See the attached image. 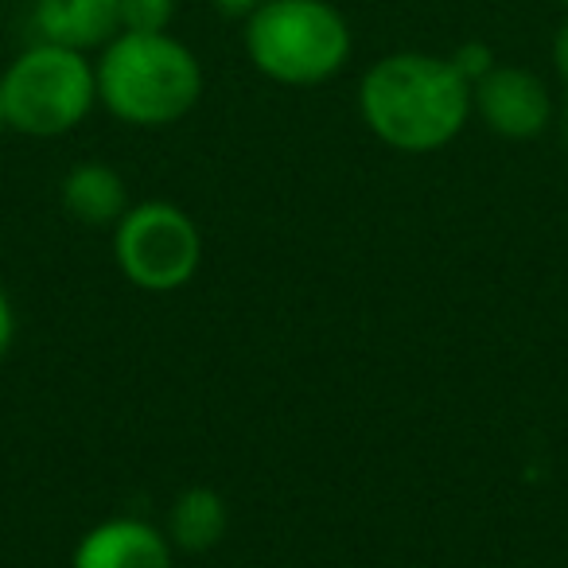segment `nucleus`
<instances>
[{
	"label": "nucleus",
	"mask_w": 568,
	"mask_h": 568,
	"mask_svg": "<svg viewBox=\"0 0 568 568\" xmlns=\"http://www.w3.org/2000/svg\"><path fill=\"white\" fill-rule=\"evenodd\" d=\"M471 82L440 55L397 51L358 82V113L382 144L397 152H436L464 133L471 118Z\"/></svg>",
	"instance_id": "nucleus-1"
},
{
	"label": "nucleus",
	"mask_w": 568,
	"mask_h": 568,
	"mask_svg": "<svg viewBox=\"0 0 568 568\" xmlns=\"http://www.w3.org/2000/svg\"><path fill=\"white\" fill-rule=\"evenodd\" d=\"M98 102L136 129L175 125L199 105L203 67L168 32H121L98 59Z\"/></svg>",
	"instance_id": "nucleus-2"
},
{
	"label": "nucleus",
	"mask_w": 568,
	"mask_h": 568,
	"mask_svg": "<svg viewBox=\"0 0 568 568\" xmlns=\"http://www.w3.org/2000/svg\"><path fill=\"white\" fill-rule=\"evenodd\" d=\"M245 55L281 87H320L347 67L351 24L327 0H265L245 17Z\"/></svg>",
	"instance_id": "nucleus-3"
},
{
	"label": "nucleus",
	"mask_w": 568,
	"mask_h": 568,
	"mask_svg": "<svg viewBox=\"0 0 568 568\" xmlns=\"http://www.w3.org/2000/svg\"><path fill=\"white\" fill-rule=\"evenodd\" d=\"M4 118L24 136H63L98 105V71L82 51L36 43L0 74Z\"/></svg>",
	"instance_id": "nucleus-4"
},
{
	"label": "nucleus",
	"mask_w": 568,
	"mask_h": 568,
	"mask_svg": "<svg viewBox=\"0 0 568 568\" xmlns=\"http://www.w3.org/2000/svg\"><path fill=\"white\" fill-rule=\"evenodd\" d=\"M113 257L141 293H175L199 273L203 234L195 219L164 199L133 203L113 226Z\"/></svg>",
	"instance_id": "nucleus-5"
},
{
	"label": "nucleus",
	"mask_w": 568,
	"mask_h": 568,
	"mask_svg": "<svg viewBox=\"0 0 568 568\" xmlns=\"http://www.w3.org/2000/svg\"><path fill=\"white\" fill-rule=\"evenodd\" d=\"M471 105L483 118V125L506 141H534L545 133L552 118V102L545 82L526 67L498 63L487 79L471 87Z\"/></svg>",
	"instance_id": "nucleus-6"
},
{
	"label": "nucleus",
	"mask_w": 568,
	"mask_h": 568,
	"mask_svg": "<svg viewBox=\"0 0 568 568\" xmlns=\"http://www.w3.org/2000/svg\"><path fill=\"white\" fill-rule=\"evenodd\" d=\"M71 568H172V541L152 521L110 518L82 534Z\"/></svg>",
	"instance_id": "nucleus-7"
},
{
	"label": "nucleus",
	"mask_w": 568,
	"mask_h": 568,
	"mask_svg": "<svg viewBox=\"0 0 568 568\" xmlns=\"http://www.w3.org/2000/svg\"><path fill=\"white\" fill-rule=\"evenodd\" d=\"M32 24L40 43L87 55L121 36V9L118 0H36Z\"/></svg>",
	"instance_id": "nucleus-8"
},
{
	"label": "nucleus",
	"mask_w": 568,
	"mask_h": 568,
	"mask_svg": "<svg viewBox=\"0 0 568 568\" xmlns=\"http://www.w3.org/2000/svg\"><path fill=\"white\" fill-rule=\"evenodd\" d=\"M63 206L82 226H118L129 211V187L110 164H74L63 180Z\"/></svg>",
	"instance_id": "nucleus-9"
},
{
	"label": "nucleus",
	"mask_w": 568,
	"mask_h": 568,
	"mask_svg": "<svg viewBox=\"0 0 568 568\" xmlns=\"http://www.w3.org/2000/svg\"><path fill=\"white\" fill-rule=\"evenodd\" d=\"M226 534V503L219 490L191 487L168 510V541L183 552H211Z\"/></svg>",
	"instance_id": "nucleus-10"
},
{
	"label": "nucleus",
	"mask_w": 568,
	"mask_h": 568,
	"mask_svg": "<svg viewBox=\"0 0 568 568\" xmlns=\"http://www.w3.org/2000/svg\"><path fill=\"white\" fill-rule=\"evenodd\" d=\"M121 32H168L175 17V0H118Z\"/></svg>",
	"instance_id": "nucleus-11"
},
{
	"label": "nucleus",
	"mask_w": 568,
	"mask_h": 568,
	"mask_svg": "<svg viewBox=\"0 0 568 568\" xmlns=\"http://www.w3.org/2000/svg\"><path fill=\"white\" fill-rule=\"evenodd\" d=\"M448 63L456 67V71L464 74V79L475 87V82H479V79H487V74L495 71V67H498V59H495V51H490L483 40H471V43H459V48L448 55Z\"/></svg>",
	"instance_id": "nucleus-12"
},
{
	"label": "nucleus",
	"mask_w": 568,
	"mask_h": 568,
	"mask_svg": "<svg viewBox=\"0 0 568 568\" xmlns=\"http://www.w3.org/2000/svg\"><path fill=\"white\" fill-rule=\"evenodd\" d=\"M12 339H17V312H12V301L0 288V358L9 355Z\"/></svg>",
	"instance_id": "nucleus-13"
},
{
	"label": "nucleus",
	"mask_w": 568,
	"mask_h": 568,
	"mask_svg": "<svg viewBox=\"0 0 568 568\" xmlns=\"http://www.w3.org/2000/svg\"><path fill=\"white\" fill-rule=\"evenodd\" d=\"M214 9L222 12V17H234V20H245V17H253V12L265 4V0H211Z\"/></svg>",
	"instance_id": "nucleus-14"
},
{
	"label": "nucleus",
	"mask_w": 568,
	"mask_h": 568,
	"mask_svg": "<svg viewBox=\"0 0 568 568\" xmlns=\"http://www.w3.org/2000/svg\"><path fill=\"white\" fill-rule=\"evenodd\" d=\"M552 67L568 82V24H560L557 36H552Z\"/></svg>",
	"instance_id": "nucleus-15"
},
{
	"label": "nucleus",
	"mask_w": 568,
	"mask_h": 568,
	"mask_svg": "<svg viewBox=\"0 0 568 568\" xmlns=\"http://www.w3.org/2000/svg\"><path fill=\"white\" fill-rule=\"evenodd\" d=\"M0 129H9V118H4V94H0Z\"/></svg>",
	"instance_id": "nucleus-16"
},
{
	"label": "nucleus",
	"mask_w": 568,
	"mask_h": 568,
	"mask_svg": "<svg viewBox=\"0 0 568 568\" xmlns=\"http://www.w3.org/2000/svg\"><path fill=\"white\" fill-rule=\"evenodd\" d=\"M565 136H568V105H565Z\"/></svg>",
	"instance_id": "nucleus-17"
},
{
	"label": "nucleus",
	"mask_w": 568,
	"mask_h": 568,
	"mask_svg": "<svg viewBox=\"0 0 568 568\" xmlns=\"http://www.w3.org/2000/svg\"><path fill=\"white\" fill-rule=\"evenodd\" d=\"M560 4H565V9H568V0H560Z\"/></svg>",
	"instance_id": "nucleus-18"
}]
</instances>
